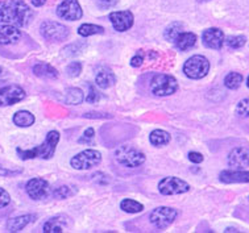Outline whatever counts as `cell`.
Instances as JSON below:
<instances>
[{
	"mask_svg": "<svg viewBox=\"0 0 249 233\" xmlns=\"http://www.w3.org/2000/svg\"><path fill=\"white\" fill-rule=\"evenodd\" d=\"M247 86L249 87V76H248V79H247Z\"/></svg>",
	"mask_w": 249,
	"mask_h": 233,
	"instance_id": "b9f144b4",
	"label": "cell"
},
{
	"mask_svg": "<svg viewBox=\"0 0 249 233\" xmlns=\"http://www.w3.org/2000/svg\"><path fill=\"white\" fill-rule=\"evenodd\" d=\"M228 165L235 169H243L249 166V148H235L228 156Z\"/></svg>",
	"mask_w": 249,
	"mask_h": 233,
	"instance_id": "9a60e30c",
	"label": "cell"
},
{
	"mask_svg": "<svg viewBox=\"0 0 249 233\" xmlns=\"http://www.w3.org/2000/svg\"><path fill=\"white\" fill-rule=\"evenodd\" d=\"M202 41L206 48L219 50L224 44V33L219 28H209L203 32Z\"/></svg>",
	"mask_w": 249,
	"mask_h": 233,
	"instance_id": "5bb4252c",
	"label": "cell"
},
{
	"mask_svg": "<svg viewBox=\"0 0 249 233\" xmlns=\"http://www.w3.org/2000/svg\"><path fill=\"white\" fill-rule=\"evenodd\" d=\"M21 169H18V170H11V169H7V167H3L0 165V175L3 177H14V175H18L21 173Z\"/></svg>",
	"mask_w": 249,
	"mask_h": 233,
	"instance_id": "74e56055",
	"label": "cell"
},
{
	"mask_svg": "<svg viewBox=\"0 0 249 233\" xmlns=\"http://www.w3.org/2000/svg\"><path fill=\"white\" fill-rule=\"evenodd\" d=\"M0 74H1V68H0Z\"/></svg>",
	"mask_w": 249,
	"mask_h": 233,
	"instance_id": "ee69618b",
	"label": "cell"
},
{
	"mask_svg": "<svg viewBox=\"0 0 249 233\" xmlns=\"http://www.w3.org/2000/svg\"><path fill=\"white\" fill-rule=\"evenodd\" d=\"M178 89L177 79L169 74H157L150 82V91L156 96H169Z\"/></svg>",
	"mask_w": 249,
	"mask_h": 233,
	"instance_id": "3957f363",
	"label": "cell"
},
{
	"mask_svg": "<svg viewBox=\"0 0 249 233\" xmlns=\"http://www.w3.org/2000/svg\"><path fill=\"white\" fill-rule=\"evenodd\" d=\"M236 115L239 117H249V98H245L239 102L236 107Z\"/></svg>",
	"mask_w": 249,
	"mask_h": 233,
	"instance_id": "4dcf8cb0",
	"label": "cell"
},
{
	"mask_svg": "<svg viewBox=\"0 0 249 233\" xmlns=\"http://www.w3.org/2000/svg\"><path fill=\"white\" fill-rule=\"evenodd\" d=\"M33 12L23 0L0 1V23L25 27L31 23Z\"/></svg>",
	"mask_w": 249,
	"mask_h": 233,
	"instance_id": "6da1fadb",
	"label": "cell"
},
{
	"mask_svg": "<svg viewBox=\"0 0 249 233\" xmlns=\"http://www.w3.org/2000/svg\"><path fill=\"white\" fill-rule=\"evenodd\" d=\"M41 35L49 41H64L69 37V28L55 21H44L40 27Z\"/></svg>",
	"mask_w": 249,
	"mask_h": 233,
	"instance_id": "9c48e42d",
	"label": "cell"
},
{
	"mask_svg": "<svg viewBox=\"0 0 249 233\" xmlns=\"http://www.w3.org/2000/svg\"><path fill=\"white\" fill-rule=\"evenodd\" d=\"M25 91L20 86L11 85L0 89V106H12L25 98Z\"/></svg>",
	"mask_w": 249,
	"mask_h": 233,
	"instance_id": "8fae6325",
	"label": "cell"
},
{
	"mask_svg": "<svg viewBox=\"0 0 249 233\" xmlns=\"http://www.w3.org/2000/svg\"><path fill=\"white\" fill-rule=\"evenodd\" d=\"M219 179L223 183H248L249 171L224 170L219 175Z\"/></svg>",
	"mask_w": 249,
	"mask_h": 233,
	"instance_id": "e0dca14e",
	"label": "cell"
},
{
	"mask_svg": "<svg viewBox=\"0 0 249 233\" xmlns=\"http://www.w3.org/2000/svg\"><path fill=\"white\" fill-rule=\"evenodd\" d=\"M14 123L18 126L27 128V126L33 125V123H35V116H33L31 112H28V111H18V112L15 113Z\"/></svg>",
	"mask_w": 249,
	"mask_h": 233,
	"instance_id": "cb8c5ba5",
	"label": "cell"
},
{
	"mask_svg": "<svg viewBox=\"0 0 249 233\" xmlns=\"http://www.w3.org/2000/svg\"><path fill=\"white\" fill-rule=\"evenodd\" d=\"M182 32H183V29H182L181 23H173L166 28V31H165V38L168 41H172V42H176L177 37L181 35Z\"/></svg>",
	"mask_w": 249,
	"mask_h": 233,
	"instance_id": "f1b7e54d",
	"label": "cell"
},
{
	"mask_svg": "<svg viewBox=\"0 0 249 233\" xmlns=\"http://www.w3.org/2000/svg\"><path fill=\"white\" fill-rule=\"evenodd\" d=\"M9 202H11L9 194L5 191L4 188L0 187V208H4L5 206H8Z\"/></svg>",
	"mask_w": 249,
	"mask_h": 233,
	"instance_id": "d590c367",
	"label": "cell"
},
{
	"mask_svg": "<svg viewBox=\"0 0 249 233\" xmlns=\"http://www.w3.org/2000/svg\"><path fill=\"white\" fill-rule=\"evenodd\" d=\"M105 32V28L100 25H94V24H83L78 29V33L83 37L92 36V35H100Z\"/></svg>",
	"mask_w": 249,
	"mask_h": 233,
	"instance_id": "83f0119b",
	"label": "cell"
},
{
	"mask_svg": "<svg viewBox=\"0 0 249 233\" xmlns=\"http://www.w3.org/2000/svg\"><path fill=\"white\" fill-rule=\"evenodd\" d=\"M133 20L135 18L131 11H116V12L109 14V21L115 28V31L118 32H125L131 29L133 25Z\"/></svg>",
	"mask_w": 249,
	"mask_h": 233,
	"instance_id": "7c38bea8",
	"label": "cell"
},
{
	"mask_svg": "<svg viewBox=\"0 0 249 233\" xmlns=\"http://www.w3.org/2000/svg\"><path fill=\"white\" fill-rule=\"evenodd\" d=\"M190 190V184L185 182L177 177H166L160 180L159 191L165 197L168 195H178V194H185Z\"/></svg>",
	"mask_w": 249,
	"mask_h": 233,
	"instance_id": "ba28073f",
	"label": "cell"
},
{
	"mask_svg": "<svg viewBox=\"0 0 249 233\" xmlns=\"http://www.w3.org/2000/svg\"><path fill=\"white\" fill-rule=\"evenodd\" d=\"M32 1V4L35 7H41V5H44L46 3V0H31Z\"/></svg>",
	"mask_w": 249,
	"mask_h": 233,
	"instance_id": "60d3db41",
	"label": "cell"
},
{
	"mask_svg": "<svg viewBox=\"0 0 249 233\" xmlns=\"http://www.w3.org/2000/svg\"><path fill=\"white\" fill-rule=\"evenodd\" d=\"M25 190L31 199L40 200V199H44L49 193V183L42 178H33V179L28 180Z\"/></svg>",
	"mask_w": 249,
	"mask_h": 233,
	"instance_id": "4fadbf2b",
	"label": "cell"
},
{
	"mask_svg": "<svg viewBox=\"0 0 249 233\" xmlns=\"http://www.w3.org/2000/svg\"><path fill=\"white\" fill-rule=\"evenodd\" d=\"M178 211L172 207H159L149 216L150 223L157 229H166L173 224V221L177 219Z\"/></svg>",
	"mask_w": 249,
	"mask_h": 233,
	"instance_id": "52a82bcc",
	"label": "cell"
},
{
	"mask_svg": "<svg viewBox=\"0 0 249 233\" xmlns=\"http://www.w3.org/2000/svg\"><path fill=\"white\" fill-rule=\"evenodd\" d=\"M100 161H102V154L98 150L86 149L83 152L78 153L77 156H74L70 161V165L75 170H89L99 165Z\"/></svg>",
	"mask_w": 249,
	"mask_h": 233,
	"instance_id": "8992f818",
	"label": "cell"
},
{
	"mask_svg": "<svg viewBox=\"0 0 249 233\" xmlns=\"http://www.w3.org/2000/svg\"><path fill=\"white\" fill-rule=\"evenodd\" d=\"M227 45L232 48V49H240L245 45L247 42V38L244 36H231L227 38Z\"/></svg>",
	"mask_w": 249,
	"mask_h": 233,
	"instance_id": "f546056e",
	"label": "cell"
},
{
	"mask_svg": "<svg viewBox=\"0 0 249 233\" xmlns=\"http://www.w3.org/2000/svg\"><path fill=\"white\" fill-rule=\"evenodd\" d=\"M120 208L127 214H139L144 210V206L141 203L133 200V199H124L120 203Z\"/></svg>",
	"mask_w": 249,
	"mask_h": 233,
	"instance_id": "484cf974",
	"label": "cell"
},
{
	"mask_svg": "<svg viewBox=\"0 0 249 233\" xmlns=\"http://www.w3.org/2000/svg\"><path fill=\"white\" fill-rule=\"evenodd\" d=\"M200 1H209V0H200Z\"/></svg>",
	"mask_w": 249,
	"mask_h": 233,
	"instance_id": "7bdbcfd3",
	"label": "cell"
},
{
	"mask_svg": "<svg viewBox=\"0 0 249 233\" xmlns=\"http://www.w3.org/2000/svg\"><path fill=\"white\" fill-rule=\"evenodd\" d=\"M87 86H89V95H87L86 100L89 103H96L100 99V94L94 89V86L91 85V83H89Z\"/></svg>",
	"mask_w": 249,
	"mask_h": 233,
	"instance_id": "836d02e7",
	"label": "cell"
},
{
	"mask_svg": "<svg viewBox=\"0 0 249 233\" xmlns=\"http://www.w3.org/2000/svg\"><path fill=\"white\" fill-rule=\"evenodd\" d=\"M115 82H116V76L109 70H102L95 76V83L100 89H109L111 86L115 85Z\"/></svg>",
	"mask_w": 249,
	"mask_h": 233,
	"instance_id": "7402d4cb",
	"label": "cell"
},
{
	"mask_svg": "<svg viewBox=\"0 0 249 233\" xmlns=\"http://www.w3.org/2000/svg\"><path fill=\"white\" fill-rule=\"evenodd\" d=\"M195 42H196V36L194 33L182 32L181 35L177 37V40H176V46L182 52H185V50L191 49L195 45Z\"/></svg>",
	"mask_w": 249,
	"mask_h": 233,
	"instance_id": "44dd1931",
	"label": "cell"
},
{
	"mask_svg": "<svg viewBox=\"0 0 249 233\" xmlns=\"http://www.w3.org/2000/svg\"><path fill=\"white\" fill-rule=\"evenodd\" d=\"M57 16L68 21H77L83 16V11L78 0H64L57 8Z\"/></svg>",
	"mask_w": 249,
	"mask_h": 233,
	"instance_id": "30bf717a",
	"label": "cell"
},
{
	"mask_svg": "<svg viewBox=\"0 0 249 233\" xmlns=\"http://www.w3.org/2000/svg\"><path fill=\"white\" fill-rule=\"evenodd\" d=\"M83 91L81 89H77V87H71V89H68L66 92H65V102L68 104H72V106H77V104H81L83 102Z\"/></svg>",
	"mask_w": 249,
	"mask_h": 233,
	"instance_id": "d4e9b609",
	"label": "cell"
},
{
	"mask_svg": "<svg viewBox=\"0 0 249 233\" xmlns=\"http://www.w3.org/2000/svg\"><path fill=\"white\" fill-rule=\"evenodd\" d=\"M142 62H144V57H142L141 54H137V55H135V57L131 59V66H133V68H139V66L142 65Z\"/></svg>",
	"mask_w": 249,
	"mask_h": 233,
	"instance_id": "ab89813d",
	"label": "cell"
},
{
	"mask_svg": "<svg viewBox=\"0 0 249 233\" xmlns=\"http://www.w3.org/2000/svg\"><path fill=\"white\" fill-rule=\"evenodd\" d=\"M68 225V221L62 216H57L46 221L44 224V232L45 233H61L64 232Z\"/></svg>",
	"mask_w": 249,
	"mask_h": 233,
	"instance_id": "ffe728a7",
	"label": "cell"
},
{
	"mask_svg": "<svg viewBox=\"0 0 249 233\" xmlns=\"http://www.w3.org/2000/svg\"><path fill=\"white\" fill-rule=\"evenodd\" d=\"M149 141L154 146H163V145H168L170 143V135L166 130L156 129L150 133Z\"/></svg>",
	"mask_w": 249,
	"mask_h": 233,
	"instance_id": "603a6c76",
	"label": "cell"
},
{
	"mask_svg": "<svg viewBox=\"0 0 249 233\" xmlns=\"http://www.w3.org/2000/svg\"><path fill=\"white\" fill-rule=\"evenodd\" d=\"M243 83V75L239 74V72H230L228 75L224 78V85H226L227 89L230 90H236L239 89Z\"/></svg>",
	"mask_w": 249,
	"mask_h": 233,
	"instance_id": "4316f807",
	"label": "cell"
},
{
	"mask_svg": "<svg viewBox=\"0 0 249 233\" xmlns=\"http://www.w3.org/2000/svg\"><path fill=\"white\" fill-rule=\"evenodd\" d=\"M116 4H118V0H98V5L102 9L112 8Z\"/></svg>",
	"mask_w": 249,
	"mask_h": 233,
	"instance_id": "8d00e7d4",
	"label": "cell"
},
{
	"mask_svg": "<svg viewBox=\"0 0 249 233\" xmlns=\"http://www.w3.org/2000/svg\"><path fill=\"white\" fill-rule=\"evenodd\" d=\"M72 190L69 186H61V187L55 188L54 197H58V199H66V197H71Z\"/></svg>",
	"mask_w": 249,
	"mask_h": 233,
	"instance_id": "d6a6232c",
	"label": "cell"
},
{
	"mask_svg": "<svg viewBox=\"0 0 249 233\" xmlns=\"http://www.w3.org/2000/svg\"><path fill=\"white\" fill-rule=\"evenodd\" d=\"M210 72L209 59L203 55H193L183 65V72L190 79H202Z\"/></svg>",
	"mask_w": 249,
	"mask_h": 233,
	"instance_id": "5b68a950",
	"label": "cell"
},
{
	"mask_svg": "<svg viewBox=\"0 0 249 233\" xmlns=\"http://www.w3.org/2000/svg\"><path fill=\"white\" fill-rule=\"evenodd\" d=\"M35 216L33 215H23L18 216V217H14L11 219L7 223V229L9 232H20L21 229H24L29 223H32Z\"/></svg>",
	"mask_w": 249,
	"mask_h": 233,
	"instance_id": "d6986e66",
	"label": "cell"
},
{
	"mask_svg": "<svg viewBox=\"0 0 249 233\" xmlns=\"http://www.w3.org/2000/svg\"><path fill=\"white\" fill-rule=\"evenodd\" d=\"M33 72L35 75L40 76V78H46V79H57L58 78V72L52 65L46 62L36 63L33 66Z\"/></svg>",
	"mask_w": 249,
	"mask_h": 233,
	"instance_id": "ac0fdd59",
	"label": "cell"
},
{
	"mask_svg": "<svg viewBox=\"0 0 249 233\" xmlns=\"http://www.w3.org/2000/svg\"><path fill=\"white\" fill-rule=\"evenodd\" d=\"M115 158L122 166L135 169L145 162L144 153L132 148V146H120L115 150Z\"/></svg>",
	"mask_w": 249,
	"mask_h": 233,
	"instance_id": "277c9868",
	"label": "cell"
},
{
	"mask_svg": "<svg viewBox=\"0 0 249 233\" xmlns=\"http://www.w3.org/2000/svg\"><path fill=\"white\" fill-rule=\"evenodd\" d=\"M20 38H21V32L16 25H12V24L0 25V44L1 45L16 44Z\"/></svg>",
	"mask_w": 249,
	"mask_h": 233,
	"instance_id": "2e32d148",
	"label": "cell"
},
{
	"mask_svg": "<svg viewBox=\"0 0 249 233\" xmlns=\"http://www.w3.org/2000/svg\"><path fill=\"white\" fill-rule=\"evenodd\" d=\"M189 160L191 162H194V163H200V162L203 161V156L200 154V153H196V152H190L189 153Z\"/></svg>",
	"mask_w": 249,
	"mask_h": 233,
	"instance_id": "f35d334b",
	"label": "cell"
},
{
	"mask_svg": "<svg viewBox=\"0 0 249 233\" xmlns=\"http://www.w3.org/2000/svg\"><path fill=\"white\" fill-rule=\"evenodd\" d=\"M59 141V133L57 130H52L46 135V139L44 143L36 146V148L29 149V150H23L18 148V157L21 160H33V158H42V160H49L54 156L57 143Z\"/></svg>",
	"mask_w": 249,
	"mask_h": 233,
	"instance_id": "7a4b0ae2",
	"label": "cell"
},
{
	"mask_svg": "<svg viewBox=\"0 0 249 233\" xmlns=\"http://www.w3.org/2000/svg\"><path fill=\"white\" fill-rule=\"evenodd\" d=\"M94 136H95V130H94V128H87V129L85 130L83 136L79 139V143H91L92 141H94Z\"/></svg>",
	"mask_w": 249,
	"mask_h": 233,
	"instance_id": "e575fe53",
	"label": "cell"
},
{
	"mask_svg": "<svg viewBox=\"0 0 249 233\" xmlns=\"http://www.w3.org/2000/svg\"><path fill=\"white\" fill-rule=\"evenodd\" d=\"M82 72V63L81 62H71L69 63L68 68H66V72H68L69 76H71V78H74V76H78L79 74H81Z\"/></svg>",
	"mask_w": 249,
	"mask_h": 233,
	"instance_id": "1f68e13d",
	"label": "cell"
}]
</instances>
